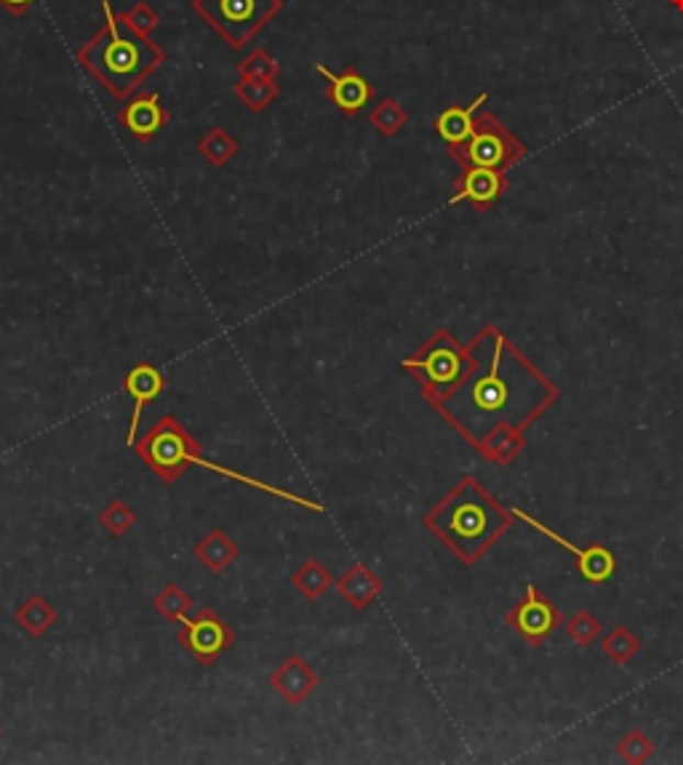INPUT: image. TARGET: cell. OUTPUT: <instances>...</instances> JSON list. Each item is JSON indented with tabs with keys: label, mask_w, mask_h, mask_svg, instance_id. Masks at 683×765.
<instances>
[{
	"label": "cell",
	"mask_w": 683,
	"mask_h": 765,
	"mask_svg": "<svg viewBox=\"0 0 683 765\" xmlns=\"http://www.w3.org/2000/svg\"><path fill=\"white\" fill-rule=\"evenodd\" d=\"M102 30L76 52L83 67L99 86L115 99H128L166 61V52L147 35H139L126 16L115 14L102 0Z\"/></svg>",
	"instance_id": "1"
},
{
	"label": "cell",
	"mask_w": 683,
	"mask_h": 765,
	"mask_svg": "<svg viewBox=\"0 0 683 765\" xmlns=\"http://www.w3.org/2000/svg\"><path fill=\"white\" fill-rule=\"evenodd\" d=\"M489 504L473 481H464L444 504L425 518V526L462 560H475L489 531Z\"/></svg>",
	"instance_id": "2"
},
{
	"label": "cell",
	"mask_w": 683,
	"mask_h": 765,
	"mask_svg": "<svg viewBox=\"0 0 683 765\" xmlns=\"http://www.w3.org/2000/svg\"><path fill=\"white\" fill-rule=\"evenodd\" d=\"M134 453L164 483H177L192 464L201 462V443L173 414L160 416L150 432L134 443Z\"/></svg>",
	"instance_id": "3"
},
{
	"label": "cell",
	"mask_w": 683,
	"mask_h": 765,
	"mask_svg": "<svg viewBox=\"0 0 683 765\" xmlns=\"http://www.w3.org/2000/svg\"><path fill=\"white\" fill-rule=\"evenodd\" d=\"M449 155L462 168H494L507 171L526 155V145L513 134L492 110L481 108L475 115V128L468 142L449 147Z\"/></svg>",
	"instance_id": "4"
},
{
	"label": "cell",
	"mask_w": 683,
	"mask_h": 765,
	"mask_svg": "<svg viewBox=\"0 0 683 765\" xmlns=\"http://www.w3.org/2000/svg\"><path fill=\"white\" fill-rule=\"evenodd\" d=\"M192 11L238 52L281 14L283 0H192Z\"/></svg>",
	"instance_id": "5"
},
{
	"label": "cell",
	"mask_w": 683,
	"mask_h": 765,
	"mask_svg": "<svg viewBox=\"0 0 683 765\" xmlns=\"http://www.w3.org/2000/svg\"><path fill=\"white\" fill-rule=\"evenodd\" d=\"M401 365L414 373L422 392L438 406L449 395L451 387L459 384V379L464 376L470 365V355L457 345V339L449 331H438L417 355L406 358Z\"/></svg>",
	"instance_id": "6"
},
{
	"label": "cell",
	"mask_w": 683,
	"mask_h": 765,
	"mask_svg": "<svg viewBox=\"0 0 683 765\" xmlns=\"http://www.w3.org/2000/svg\"><path fill=\"white\" fill-rule=\"evenodd\" d=\"M179 643L188 649L201 664H214L222 653L233 649L235 632L214 608H201L195 616L182 621V630L177 634Z\"/></svg>",
	"instance_id": "7"
},
{
	"label": "cell",
	"mask_w": 683,
	"mask_h": 765,
	"mask_svg": "<svg viewBox=\"0 0 683 765\" xmlns=\"http://www.w3.org/2000/svg\"><path fill=\"white\" fill-rule=\"evenodd\" d=\"M507 621L518 634H524L529 643H542L550 632L558 630L561 625V614L552 606L548 597L539 595V589L529 584L526 597L507 614Z\"/></svg>",
	"instance_id": "8"
},
{
	"label": "cell",
	"mask_w": 683,
	"mask_h": 765,
	"mask_svg": "<svg viewBox=\"0 0 683 765\" xmlns=\"http://www.w3.org/2000/svg\"><path fill=\"white\" fill-rule=\"evenodd\" d=\"M117 123L134 136L136 142H153L166 126H169V110L160 102V93L139 91L117 110Z\"/></svg>",
	"instance_id": "9"
},
{
	"label": "cell",
	"mask_w": 683,
	"mask_h": 765,
	"mask_svg": "<svg viewBox=\"0 0 683 765\" xmlns=\"http://www.w3.org/2000/svg\"><path fill=\"white\" fill-rule=\"evenodd\" d=\"M507 177L505 171H494V168H462V173L455 179V203H470L475 211H489L492 205L505 195Z\"/></svg>",
	"instance_id": "10"
},
{
	"label": "cell",
	"mask_w": 683,
	"mask_h": 765,
	"mask_svg": "<svg viewBox=\"0 0 683 765\" xmlns=\"http://www.w3.org/2000/svg\"><path fill=\"white\" fill-rule=\"evenodd\" d=\"M513 513L518 515L520 520H526V522H529V526L537 528L539 533H545V537H548L550 541H556V544H561L563 550H569L571 555H574L576 569H580V574H582V578H585V582L604 584V582H608V578H612L614 569H617V560H614V555L606 550V547L593 544V547H585V550H582V547H574L569 539H563L561 533L552 531V528L542 526V522H539V520L529 518V515H526L524 509H513Z\"/></svg>",
	"instance_id": "11"
},
{
	"label": "cell",
	"mask_w": 683,
	"mask_h": 765,
	"mask_svg": "<svg viewBox=\"0 0 683 765\" xmlns=\"http://www.w3.org/2000/svg\"><path fill=\"white\" fill-rule=\"evenodd\" d=\"M321 686V675L310 667L300 653L285 656L270 675V688L289 701L291 707H302Z\"/></svg>",
	"instance_id": "12"
},
{
	"label": "cell",
	"mask_w": 683,
	"mask_h": 765,
	"mask_svg": "<svg viewBox=\"0 0 683 765\" xmlns=\"http://www.w3.org/2000/svg\"><path fill=\"white\" fill-rule=\"evenodd\" d=\"M318 75L326 78V97L342 115L356 117L363 108H369L371 97H374V86L363 78L361 72L347 67L345 72H332L326 65H318Z\"/></svg>",
	"instance_id": "13"
},
{
	"label": "cell",
	"mask_w": 683,
	"mask_h": 765,
	"mask_svg": "<svg viewBox=\"0 0 683 765\" xmlns=\"http://www.w3.org/2000/svg\"><path fill=\"white\" fill-rule=\"evenodd\" d=\"M164 390H166V376L160 373V369H155L153 363H139L126 373V379H123V392H126V395L134 401L132 425H128V435H126L128 448H134L136 443L142 410H145L147 403L155 401V397H158Z\"/></svg>",
	"instance_id": "14"
},
{
	"label": "cell",
	"mask_w": 683,
	"mask_h": 765,
	"mask_svg": "<svg viewBox=\"0 0 683 765\" xmlns=\"http://www.w3.org/2000/svg\"><path fill=\"white\" fill-rule=\"evenodd\" d=\"M382 587H384L382 578L363 563H352L350 569L337 578V593L342 595V600H345L347 606L356 608V611L369 608L371 603L380 597Z\"/></svg>",
	"instance_id": "15"
},
{
	"label": "cell",
	"mask_w": 683,
	"mask_h": 765,
	"mask_svg": "<svg viewBox=\"0 0 683 765\" xmlns=\"http://www.w3.org/2000/svg\"><path fill=\"white\" fill-rule=\"evenodd\" d=\"M486 93H481L468 108H464V104H449V108L440 112L436 117V134L446 142V147H459L462 142L470 139V134H473L475 128L478 110L486 104Z\"/></svg>",
	"instance_id": "16"
},
{
	"label": "cell",
	"mask_w": 683,
	"mask_h": 765,
	"mask_svg": "<svg viewBox=\"0 0 683 765\" xmlns=\"http://www.w3.org/2000/svg\"><path fill=\"white\" fill-rule=\"evenodd\" d=\"M238 555H240L238 544H235L225 531H220V528H211L206 537L195 544L198 563H201L203 569H209L214 576L225 574L229 565L238 560Z\"/></svg>",
	"instance_id": "17"
},
{
	"label": "cell",
	"mask_w": 683,
	"mask_h": 765,
	"mask_svg": "<svg viewBox=\"0 0 683 765\" xmlns=\"http://www.w3.org/2000/svg\"><path fill=\"white\" fill-rule=\"evenodd\" d=\"M14 621L20 625V630L24 634H30L33 640H41L43 634L52 630L54 621H57V608H54L43 595H33L16 606Z\"/></svg>",
	"instance_id": "18"
},
{
	"label": "cell",
	"mask_w": 683,
	"mask_h": 765,
	"mask_svg": "<svg viewBox=\"0 0 683 765\" xmlns=\"http://www.w3.org/2000/svg\"><path fill=\"white\" fill-rule=\"evenodd\" d=\"M192 606H195L192 595L184 587H179L177 582L166 584V587L160 589L153 600L155 611L164 616L166 621H171V625H182V621L190 616Z\"/></svg>",
	"instance_id": "19"
},
{
	"label": "cell",
	"mask_w": 683,
	"mask_h": 765,
	"mask_svg": "<svg viewBox=\"0 0 683 765\" xmlns=\"http://www.w3.org/2000/svg\"><path fill=\"white\" fill-rule=\"evenodd\" d=\"M281 93V86L278 80H259V78H240L238 86H235V99L240 104H246L251 112H262L270 108L272 102Z\"/></svg>",
	"instance_id": "20"
},
{
	"label": "cell",
	"mask_w": 683,
	"mask_h": 765,
	"mask_svg": "<svg viewBox=\"0 0 683 765\" xmlns=\"http://www.w3.org/2000/svg\"><path fill=\"white\" fill-rule=\"evenodd\" d=\"M291 584H294L307 600H318V597L334 584V576L328 574V569L321 560H304L300 569L294 571V576H291Z\"/></svg>",
	"instance_id": "21"
},
{
	"label": "cell",
	"mask_w": 683,
	"mask_h": 765,
	"mask_svg": "<svg viewBox=\"0 0 683 765\" xmlns=\"http://www.w3.org/2000/svg\"><path fill=\"white\" fill-rule=\"evenodd\" d=\"M198 153L203 160H209L214 168H222L238 155V142L227 134L225 128H211L201 142H198Z\"/></svg>",
	"instance_id": "22"
},
{
	"label": "cell",
	"mask_w": 683,
	"mask_h": 765,
	"mask_svg": "<svg viewBox=\"0 0 683 765\" xmlns=\"http://www.w3.org/2000/svg\"><path fill=\"white\" fill-rule=\"evenodd\" d=\"M369 123L380 131L382 136H395L401 134L403 128H406L408 123V112L401 108L399 102H395L393 97H384L380 104H377L374 110H371Z\"/></svg>",
	"instance_id": "23"
},
{
	"label": "cell",
	"mask_w": 683,
	"mask_h": 765,
	"mask_svg": "<svg viewBox=\"0 0 683 765\" xmlns=\"http://www.w3.org/2000/svg\"><path fill=\"white\" fill-rule=\"evenodd\" d=\"M99 526H102L110 537H126L136 526V513L123 499H113L99 513Z\"/></svg>",
	"instance_id": "24"
},
{
	"label": "cell",
	"mask_w": 683,
	"mask_h": 765,
	"mask_svg": "<svg viewBox=\"0 0 683 765\" xmlns=\"http://www.w3.org/2000/svg\"><path fill=\"white\" fill-rule=\"evenodd\" d=\"M641 649V640L636 638L627 627H614L604 638V651L614 664H627Z\"/></svg>",
	"instance_id": "25"
},
{
	"label": "cell",
	"mask_w": 683,
	"mask_h": 765,
	"mask_svg": "<svg viewBox=\"0 0 683 765\" xmlns=\"http://www.w3.org/2000/svg\"><path fill=\"white\" fill-rule=\"evenodd\" d=\"M240 78H259V80H276L281 75V65L276 61V56L267 54L265 48H254L238 65Z\"/></svg>",
	"instance_id": "26"
},
{
	"label": "cell",
	"mask_w": 683,
	"mask_h": 765,
	"mask_svg": "<svg viewBox=\"0 0 683 765\" xmlns=\"http://www.w3.org/2000/svg\"><path fill=\"white\" fill-rule=\"evenodd\" d=\"M567 634L571 640H574L576 645H582V649H587L590 643H595L601 634V621L595 619L590 611H576L571 619L567 621Z\"/></svg>",
	"instance_id": "27"
},
{
	"label": "cell",
	"mask_w": 683,
	"mask_h": 765,
	"mask_svg": "<svg viewBox=\"0 0 683 765\" xmlns=\"http://www.w3.org/2000/svg\"><path fill=\"white\" fill-rule=\"evenodd\" d=\"M123 16H126V22L132 24L136 33L147 35V37H150L160 24V14L153 9L150 3H145V0H139V3H134L132 9L123 11Z\"/></svg>",
	"instance_id": "28"
},
{
	"label": "cell",
	"mask_w": 683,
	"mask_h": 765,
	"mask_svg": "<svg viewBox=\"0 0 683 765\" xmlns=\"http://www.w3.org/2000/svg\"><path fill=\"white\" fill-rule=\"evenodd\" d=\"M617 752L630 763H646L651 755H654V744H651L641 731H630L623 742H619Z\"/></svg>",
	"instance_id": "29"
},
{
	"label": "cell",
	"mask_w": 683,
	"mask_h": 765,
	"mask_svg": "<svg viewBox=\"0 0 683 765\" xmlns=\"http://www.w3.org/2000/svg\"><path fill=\"white\" fill-rule=\"evenodd\" d=\"M35 3H38V0H0V5H3L11 16H24Z\"/></svg>",
	"instance_id": "30"
},
{
	"label": "cell",
	"mask_w": 683,
	"mask_h": 765,
	"mask_svg": "<svg viewBox=\"0 0 683 765\" xmlns=\"http://www.w3.org/2000/svg\"><path fill=\"white\" fill-rule=\"evenodd\" d=\"M668 3H670V9L679 11V14H683V0H668Z\"/></svg>",
	"instance_id": "31"
},
{
	"label": "cell",
	"mask_w": 683,
	"mask_h": 765,
	"mask_svg": "<svg viewBox=\"0 0 683 765\" xmlns=\"http://www.w3.org/2000/svg\"><path fill=\"white\" fill-rule=\"evenodd\" d=\"M0 736H3V725H0Z\"/></svg>",
	"instance_id": "32"
}]
</instances>
